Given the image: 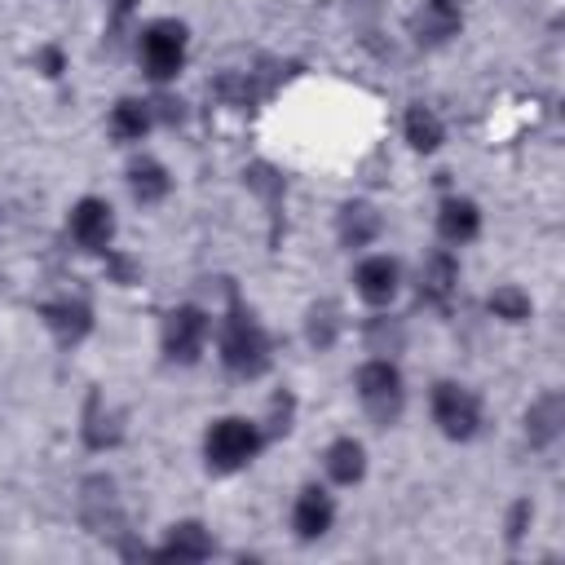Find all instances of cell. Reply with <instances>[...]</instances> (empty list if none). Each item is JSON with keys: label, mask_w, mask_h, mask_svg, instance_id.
<instances>
[{"label": "cell", "mask_w": 565, "mask_h": 565, "mask_svg": "<svg viewBox=\"0 0 565 565\" xmlns=\"http://www.w3.org/2000/svg\"><path fill=\"white\" fill-rule=\"evenodd\" d=\"M203 340H207V313L199 305H177L163 318V353L172 362H199Z\"/></svg>", "instance_id": "cell-6"}, {"label": "cell", "mask_w": 565, "mask_h": 565, "mask_svg": "<svg viewBox=\"0 0 565 565\" xmlns=\"http://www.w3.org/2000/svg\"><path fill=\"white\" fill-rule=\"evenodd\" d=\"M119 4H132V0H119Z\"/></svg>", "instance_id": "cell-24"}, {"label": "cell", "mask_w": 565, "mask_h": 565, "mask_svg": "<svg viewBox=\"0 0 565 565\" xmlns=\"http://www.w3.org/2000/svg\"><path fill=\"white\" fill-rule=\"evenodd\" d=\"M221 362H225L230 375H243V380H252V375H260L269 366V335L243 305H230V313H225Z\"/></svg>", "instance_id": "cell-1"}, {"label": "cell", "mask_w": 565, "mask_h": 565, "mask_svg": "<svg viewBox=\"0 0 565 565\" xmlns=\"http://www.w3.org/2000/svg\"><path fill=\"white\" fill-rule=\"evenodd\" d=\"M159 556H168V561H203V556H212V534L199 521H181V525L168 530Z\"/></svg>", "instance_id": "cell-15"}, {"label": "cell", "mask_w": 565, "mask_h": 565, "mask_svg": "<svg viewBox=\"0 0 565 565\" xmlns=\"http://www.w3.org/2000/svg\"><path fill=\"white\" fill-rule=\"evenodd\" d=\"M437 230H441V238L455 243V247L472 243V238L481 234V212H477V203H472V199H459V194L441 199V207H437Z\"/></svg>", "instance_id": "cell-12"}, {"label": "cell", "mask_w": 565, "mask_h": 565, "mask_svg": "<svg viewBox=\"0 0 565 565\" xmlns=\"http://www.w3.org/2000/svg\"><path fill=\"white\" fill-rule=\"evenodd\" d=\"M185 44H190V35H185L181 22H172V18L150 22V26L141 31V44H137L146 75L159 79V84H163V79H177L181 66H185Z\"/></svg>", "instance_id": "cell-4"}, {"label": "cell", "mask_w": 565, "mask_h": 565, "mask_svg": "<svg viewBox=\"0 0 565 565\" xmlns=\"http://www.w3.org/2000/svg\"><path fill=\"white\" fill-rule=\"evenodd\" d=\"M375 230H380V216H375L366 203H349V207L340 212V238H344L349 247L371 243V238H375Z\"/></svg>", "instance_id": "cell-20"}, {"label": "cell", "mask_w": 565, "mask_h": 565, "mask_svg": "<svg viewBox=\"0 0 565 565\" xmlns=\"http://www.w3.org/2000/svg\"><path fill=\"white\" fill-rule=\"evenodd\" d=\"M459 4L455 0H424V9H415L411 31L419 44H446L450 35H459Z\"/></svg>", "instance_id": "cell-11"}, {"label": "cell", "mask_w": 565, "mask_h": 565, "mask_svg": "<svg viewBox=\"0 0 565 565\" xmlns=\"http://www.w3.org/2000/svg\"><path fill=\"white\" fill-rule=\"evenodd\" d=\"M455 291H459V260L450 252H433L419 265V300L433 309H450Z\"/></svg>", "instance_id": "cell-8"}, {"label": "cell", "mask_w": 565, "mask_h": 565, "mask_svg": "<svg viewBox=\"0 0 565 565\" xmlns=\"http://www.w3.org/2000/svg\"><path fill=\"white\" fill-rule=\"evenodd\" d=\"M256 450H260V428H256L252 419H243V415L216 419V424L207 428V437H203L207 468H216V472H238V468H247V463L256 459Z\"/></svg>", "instance_id": "cell-2"}, {"label": "cell", "mask_w": 565, "mask_h": 565, "mask_svg": "<svg viewBox=\"0 0 565 565\" xmlns=\"http://www.w3.org/2000/svg\"><path fill=\"white\" fill-rule=\"evenodd\" d=\"M327 477L335 481V486H353V481H362V472H366V450H362V441H353V437H335L331 446H327Z\"/></svg>", "instance_id": "cell-14"}, {"label": "cell", "mask_w": 565, "mask_h": 565, "mask_svg": "<svg viewBox=\"0 0 565 565\" xmlns=\"http://www.w3.org/2000/svg\"><path fill=\"white\" fill-rule=\"evenodd\" d=\"M40 313H44L49 331H53L62 344L84 340V335H88V327H93V309H88L84 300H53V305H44Z\"/></svg>", "instance_id": "cell-13"}, {"label": "cell", "mask_w": 565, "mask_h": 565, "mask_svg": "<svg viewBox=\"0 0 565 565\" xmlns=\"http://www.w3.org/2000/svg\"><path fill=\"white\" fill-rule=\"evenodd\" d=\"M66 230H71V238H75L84 252H106L110 238H115V212H110L106 199H93V194H88V199H79V203L71 207Z\"/></svg>", "instance_id": "cell-7"}, {"label": "cell", "mask_w": 565, "mask_h": 565, "mask_svg": "<svg viewBox=\"0 0 565 565\" xmlns=\"http://www.w3.org/2000/svg\"><path fill=\"white\" fill-rule=\"evenodd\" d=\"M353 282H358V296L366 305H388L402 287V265L393 256H366L358 269H353Z\"/></svg>", "instance_id": "cell-10"}, {"label": "cell", "mask_w": 565, "mask_h": 565, "mask_svg": "<svg viewBox=\"0 0 565 565\" xmlns=\"http://www.w3.org/2000/svg\"><path fill=\"white\" fill-rule=\"evenodd\" d=\"M331 521H335L331 494H327L322 486H305V490L296 494V503H291V530H296V539L313 543V539H322V534L331 530Z\"/></svg>", "instance_id": "cell-9"}, {"label": "cell", "mask_w": 565, "mask_h": 565, "mask_svg": "<svg viewBox=\"0 0 565 565\" xmlns=\"http://www.w3.org/2000/svg\"><path fill=\"white\" fill-rule=\"evenodd\" d=\"M40 66H44V75H49V79H57V75L66 71V57H62V49H40Z\"/></svg>", "instance_id": "cell-22"}, {"label": "cell", "mask_w": 565, "mask_h": 565, "mask_svg": "<svg viewBox=\"0 0 565 565\" xmlns=\"http://www.w3.org/2000/svg\"><path fill=\"white\" fill-rule=\"evenodd\" d=\"M128 190H132L137 203H159L172 190V177H168V168L159 159H137L128 168Z\"/></svg>", "instance_id": "cell-17"}, {"label": "cell", "mask_w": 565, "mask_h": 565, "mask_svg": "<svg viewBox=\"0 0 565 565\" xmlns=\"http://www.w3.org/2000/svg\"><path fill=\"white\" fill-rule=\"evenodd\" d=\"M490 313L503 318V322H525L530 318V296L521 287H499L490 296Z\"/></svg>", "instance_id": "cell-21"}, {"label": "cell", "mask_w": 565, "mask_h": 565, "mask_svg": "<svg viewBox=\"0 0 565 565\" xmlns=\"http://www.w3.org/2000/svg\"><path fill=\"white\" fill-rule=\"evenodd\" d=\"M561 397L556 393H543L534 406H530V415H525V433H530V441L534 446H547V441H556V433H561Z\"/></svg>", "instance_id": "cell-19"}, {"label": "cell", "mask_w": 565, "mask_h": 565, "mask_svg": "<svg viewBox=\"0 0 565 565\" xmlns=\"http://www.w3.org/2000/svg\"><path fill=\"white\" fill-rule=\"evenodd\" d=\"M358 402L366 406V415L375 424H393L406 406V384H402V371L388 362V358H371L358 366Z\"/></svg>", "instance_id": "cell-3"}, {"label": "cell", "mask_w": 565, "mask_h": 565, "mask_svg": "<svg viewBox=\"0 0 565 565\" xmlns=\"http://www.w3.org/2000/svg\"><path fill=\"white\" fill-rule=\"evenodd\" d=\"M402 128H406V141L415 146V150H437L441 146V137H446V128H441V119H437V110H428L424 102H415L411 110H406V119H402Z\"/></svg>", "instance_id": "cell-18"}, {"label": "cell", "mask_w": 565, "mask_h": 565, "mask_svg": "<svg viewBox=\"0 0 565 565\" xmlns=\"http://www.w3.org/2000/svg\"><path fill=\"white\" fill-rule=\"evenodd\" d=\"M150 124H154V110H150V102H137V97H124V102H115V110H110V137L115 141H141L146 132H150Z\"/></svg>", "instance_id": "cell-16"}, {"label": "cell", "mask_w": 565, "mask_h": 565, "mask_svg": "<svg viewBox=\"0 0 565 565\" xmlns=\"http://www.w3.org/2000/svg\"><path fill=\"white\" fill-rule=\"evenodd\" d=\"M433 419L450 441H468L481 428V402H477L472 388H463L455 380H441L433 388Z\"/></svg>", "instance_id": "cell-5"}, {"label": "cell", "mask_w": 565, "mask_h": 565, "mask_svg": "<svg viewBox=\"0 0 565 565\" xmlns=\"http://www.w3.org/2000/svg\"><path fill=\"white\" fill-rule=\"evenodd\" d=\"M525 521H530V503H516V508H512V521H508V534L516 539V534L525 530Z\"/></svg>", "instance_id": "cell-23"}]
</instances>
